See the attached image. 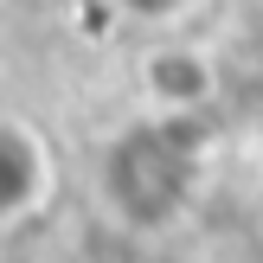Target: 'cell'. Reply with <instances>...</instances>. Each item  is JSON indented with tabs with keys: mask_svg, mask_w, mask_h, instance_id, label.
<instances>
[{
	"mask_svg": "<svg viewBox=\"0 0 263 263\" xmlns=\"http://www.w3.org/2000/svg\"><path fill=\"white\" fill-rule=\"evenodd\" d=\"M174 122L180 116L128 122L103 154V193L128 225H167L193 193V154Z\"/></svg>",
	"mask_w": 263,
	"mask_h": 263,
	"instance_id": "1",
	"label": "cell"
},
{
	"mask_svg": "<svg viewBox=\"0 0 263 263\" xmlns=\"http://www.w3.org/2000/svg\"><path fill=\"white\" fill-rule=\"evenodd\" d=\"M135 84L154 116H193L218 97V64L186 32H154V45L135 58Z\"/></svg>",
	"mask_w": 263,
	"mask_h": 263,
	"instance_id": "2",
	"label": "cell"
},
{
	"mask_svg": "<svg viewBox=\"0 0 263 263\" xmlns=\"http://www.w3.org/2000/svg\"><path fill=\"white\" fill-rule=\"evenodd\" d=\"M51 186L45 141L20 122H0V218H26Z\"/></svg>",
	"mask_w": 263,
	"mask_h": 263,
	"instance_id": "3",
	"label": "cell"
},
{
	"mask_svg": "<svg viewBox=\"0 0 263 263\" xmlns=\"http://www.w3.org/2000/svg\"><path fill=\"white\" fill-rule=\"evenodd\" d=\"M116 20L141 26V32H186L193 20L205 13V0H103Z\"/></svg>",
	"mask_w": 263,
	"mask_h": 263,
	"instance_id": "4",
	"label": "cell"
}]
</instances>
